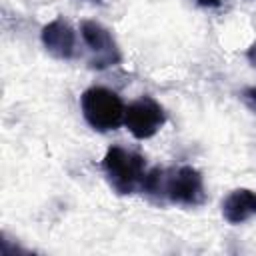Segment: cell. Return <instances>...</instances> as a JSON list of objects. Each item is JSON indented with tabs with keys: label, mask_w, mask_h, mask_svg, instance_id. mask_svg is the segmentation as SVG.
Listing matches in <instances>:
<instances>
[{
	"label": "cell",
	"mask_w": 256,
	"mask_h": 256,
	"mask_svg": "<svg viewBox=\"0 0 256 256\" xmlns=\"http://www.w3.org/2000/svg\"><path fill=\"white\" fill-rule=\"evenodd\" d=\"M102 172L118 194H134L136 190H142L146 160L138 152L122 146H110L102 158Z\"/></svg>",
	"instance_id": "cell-1"
},
{
	"label": "cell",
	"mask_w": 256,
	"mask_h": 256,
	"mask_svg": "<svg viewBox=\"0 0 256 256\" xmlns=\"http://www.w3.org/2000/svg\"><path fill=\"white\" fill-rule=\"evenodd\" d=\"M80 108L86 122L98 132L116 130L124 122L126 106L122 104L120 96L104 86H92L82 92Z\"/></svg>",
	"instance_id": "cell-2"
},
{
	"label": "cell",
	"mask_w": 256,
	"mask_h": 256,
	"mask_svg": "<svg viewBox=\"0 0 256 256\" xmlns=\"http://www.w3.org/2000/svg\"><path fill=\"white\" fill-rule=\"evenodd\" d=\"M166 198L172 204L180 206H200L206 200L202 174L192 166H178L164 170L162 176V194L160 200Z\"/></svg>",
	"instance_id": "cell-3"
},
{
	"label": "cell",
	"mask_w": 256,
	"mask_h": 256,
	"mask_svg": "<svg viewBox=\"0 0 256 256\" xmlns=\"http://www.w3.org/2000/svg\"><path fill=\"white\" fill-rule=\"evenodd\" d=\"M80 32H82V38L88 46L92 68L104 70L108 66L120 64L122 54H120V48H118V44H116V40L108 28H104L100 22L84 20L80 24Z\"/></svg>",
	"instance_id": "cell-4"
},
{
	"label": "cell",
	"mask_w": 256,
	"mask_h": 256,
	"mask_svg": "<svg viewBox=\"0 0 256 256\" xmlns=\"http://www.w3.org/2000/svg\"><path fill=\"white\" fill-rule=\"evenodd\" d=\"M166 122L164 108L150 96H142L126 106L124 124L130 130V134L138 140L152 138Z\"/></svg>",
	"instance_id": "cell-5"
},
{
	"label": "cell",
	"mask_w": 256,
	"mask_h": 256,
	"mask_svg": "<svg viewBox=\"0 0 256 256\" xmlns=\"http://www.w3.org/2000/svg\"><path fill=\"white\" fill-rule=\"evenodd\" d=\"M42 44L54 58L70 60L76 50V34L64 18H54L42 28Z\"/></svg>",
	"instance_id": "cell-6"
},
{
	"label": "cell",
	"mask_w": 256,
	"mask_h": 256,
	"mask_svg": "<svg viewBox=\"0 0 256 256\" xmlns=\"http://www.w3.org/2000/svg\"><path fill=\"white\" fill-rule=\"evenodd\" d=\"M222 216L230 224H242L256 216V192L250 188L232 190L222 202Z\"/></svg>",
	"instance_id": "cell-7"
},
{
	"label": "cell",
	"mask_w": 256,
	"mask_h": 256,
	"mask_svg": "<svg viewBox=\"0 0 256 256\" xmlns=\"http://www.w3.org/2000/svg\"><path fill=\"white\" fill-rule=\"evenodd\" d=\"M240 100L244 102V106L256 114V86H246L242 92H240Z\"/></svg>",
	"instance_id": "cell-8"
},
{
	"label": "cell",
	"mask_w": 256,
	"mask_h": 256,
	"mask_svg": "<svg viewBox=\"0 0 256 256\" xmlns=\"http://www.w3.org/2000/svg\"><path fill=\"white\" fill-rule=\"evenodd\" d=\"M246 58H248V62L256 68V40H254V42L250 44V48L246 50Z\"/></svg>",
	"instance_id": "cell-9"
},
{
	"label": "cell",
	"mask_w": 256,
	"mask_h": 256,
	"mask_svg": "<svg viewBox=\"0 0 256 256\" xmlns=\"http://www.w3.org/2000/svg\"><path fill=\"white\" fill-rule=\"evenodd\" d=\"M200 6H206V8H214V6H220L222 0H196Z\"/></svg>",
	"instance_id": "cell-10"
},
{
	"label": "cell",
	"mask_w": 256,
	"mask_h": 256,
	"mask_svg": "<svg viewBox=\"0 0 256 256\" xmlns=\"http://www.w3.org/2000/svg\"><path fill=\"white\" fill-rule=\"evenodd\" d=\"M94 2H100V0H94Z\"/></svg>",
	"instance_id": "cell-11"
}]
</instances>
